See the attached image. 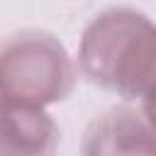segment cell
Wrapping results in <instances>:
<instances>
[{
	"label": "cell",
	"instance_id": "cell-4",
	"mask_svg": "<svg viewBox=\"0 0 156 156\" xmlns=\"http://www.w3.org/2000/svg\"><path fill=\"white\" fill-rule=\"evenodd\" d=\"M58 144L61 129L46 110L0 98V156H54Z\"/></svg>",
	"mask_w": 156,
	"mask_h": 156
},
{
	"label": "cell",
	"instance_id": "cell-3",
	"mask_svg": "<svg viewBox=\"0 0 156 156\" xmlns=\"http://www.w3.org/2000/svg\"><path fill=\"white\" fill-rule=\"evenodd\" d=\"M80 156H156V129L141 110L110 107L85 127Z\"/></svg>",
	"mask_w": 156,
	"mask_h": 156
},
{
	"label": "cell",
	"instance_id": "cell-1",
	"mask_svg": "<svg viewBox=\"0 0 156 156\" xmlns=\"http://www.w3.org/2000/svg\"><path fill=\"white\" fill-rule=\"evenodd\" d=\"M80 76L124 100H144L156 88V22L136 7H107L83 29Z\"/></svg>",
	"mask_w": 156,
	"mask_h": 156
},
{
	"label": "cell",
	"instance_id": "cell-5",
	"mask_svg": "<svg viewBox=\"0 0 156 156\" xmlns=\"http://www.w3.org/2000/svg\"><path fill=\"white\" fill-rule=\"evenodd\" d=\"M141 115H144L146 122L156 129V88H151V90L144 95V100H141Z\"/></svg>",
	"mask_w": 156,
	"mask_h": 156
},
{
	"label": "cell",
	"instance_id": "cell-2",
	"mask_svg": "<svg viewBox=\"0 0 156 156\" xmlns=\"http://www.w3.org/2000/svg\"><path fill=\"white\" fill-rule=\"evenodd\" d=\"M76 66L66 46L44 29H20L0 39V98L49 107L71 95Z\"/></svg>",
	"mask_w": 156,
	"mask_h": 156
}]
</instances>
